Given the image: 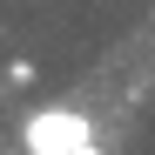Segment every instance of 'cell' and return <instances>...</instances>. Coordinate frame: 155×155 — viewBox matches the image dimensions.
<instances>
[{
  "label": "cell",
  "instance_id": "obj_1",
  "mask_svg": "<svg viewBox=\"0 0 155 155\" xmlns=\"http://www.w3.org/2000/svg\"><path fill=\"white\" fill-rule=\"evenodd\" d=\"M94 142V121L81 108H41L27 115V128H20V148L27 155H81Z\"/></svg>",
  "mask_w": 155,
  "mask_h": 155
},
{
  "label": "cell",
  "instance_id": "obj_2",
  "mask_svg": "<svg viewBox=\"0 0 155 155\" xmlns=\"http://www.w3.org/2000/svg\"><path fill=\"white\" fill-rule=\"evenodd\" d=\"M7 81L14 88H34V61H7Z\"/></svg>",
  "mask_w": 155,
  "mask_h": 155
},
{
  "label": "cell",
  "instance_id": "obj_3",
  "mask_svg": "<svg viewBox=\"0 0 155 155\" xmlns=\"http://www.w3.org/2000/svg\"><path fill=\"white\" fill-rule=\"evenodd\" d=\"M81 155H101V142H88V148H81Z\"/></svg>",
  "mask_w": 155,
  "mask_h": 155
}]
</instances>
